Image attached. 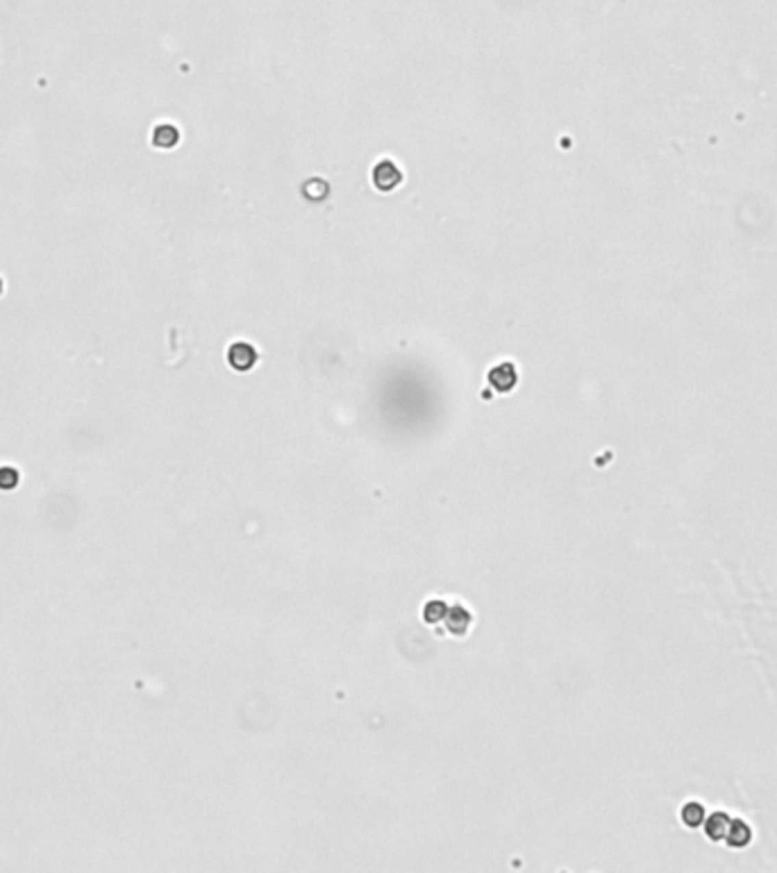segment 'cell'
<instances>
[{
	"label": "cell",
	"mask_w": 777,
	"mask_h": 873,
	"mask_svg": "<svg viewBox=\"0 0 777 873\" xmlns=\"http://www.w3.org/2000/svg\"><path fill=\"white\" fill-rule=\"evenodd\" d=\"M403 182V173L391 160H382L377 162L373 168V184L380 191H394L396 187H400Z\"/></svg>",
	"instance_id": "6da1fadb"
},
{
	"label": "cell",
	"mask_w": 777,
	"mask_h": 873,
	"mask_svg": "<svg viewBox=\"0 0 777 873\" xmlns=\"http://www.w3.org/2000/svg\"><path fill=\"white\" fill-rule=\"evenodd\" d=\"M489 382H491V387L498 389L500 394L511 392L518 382V373H516L514 364H511V362H502V364L494 366L489 371Z\"/></svg>",
	"instance_id": "7a4b0ae2"
},
{
	"label": "cell",
	"mask_w": 777,
	"mask_h": 873,
	"mask_svg": "<svg viewBox=\"0 0 777 873\" xmlns=\"http://www.w3.org/2000/svg\"><path fill=\"white\" fill-rule=\"evenodd\" d=\"M227 362H230L232 368L237 371H248V368L255 366L257 362V351L253 349L251 344H232L230 351H227Z\"/></svg>",
	"instance_id": "3957f363"
},
{
	"label": "cell",
	"mask_w": 777,
	"mask_h": 873,
	"mask_svg": "<svg viewBox=\"0 0 777 873\" xmlns=\"http://www.w3.org/2000/svg\"><path fill=\"white\" fill-rule=\"evenodd\" d=\"M750 837H752V833H750V826H748V823H743L741 819L730 821V828H727L725 842L730 844L732 848H743V846H748V844H750Z\"/></svg>",
	"instance_id": "277c9868"
},
{
	"label": "cell",
	"mask_w": 777,
	"mask_h": 873,
	"mask_svg": "<svg viewBox=\"0 0 777 873\" xmlns=\"http://www.w3.org/2000/svg\"><path fill=\"white\" fill-rule=\"evenodd\" d=\"M730 821L732 819L727 814L714 812L707 821H704V833H707V837L711 842H721V839H725L727 828H730Z\"/></svg>",
	"instance_id": "5b68a950"
},
{
	"label": "cell",
	"mask_w": 777,
	"mask_h": 873,
	"mask_svg": "<svg viewBox=\"0 0 777 873\" xmlns=\"http://www.w3.org/2000/svg\"><path fill=\"white\" fill-rule=\"evenodd\" d=\"M177 139H180V134H177L173 125H160L153 134V141L157 148H173L177 144Z\"/></svg>",
	"instance_id": "8992f818"
},
{
	"label": "cell",
	"mask_w": 777,
	"mask_h": 873,
	"mask_svg": "<svg viewBox=\"0 0 777 873\" xmlns=\"http://www.w3.org/2000/svg\"><path fill=\"white\" fill-rule=\"evenodd\" d=\"M704 819H707V814H704V807L700 803H687L682 807V821L689 828H698L700 823H704Z\"/></svg>",
	"instance_id": "52a82bcc"
},
{
	"label": "cell",
	"mask_w": 777,
	"mask_h": 873,
	"mask_svg": "<svg viewBox=\"0 0 777 873\" xmlns=\"http://www.w3.org/2000/svg\"><path fill=\"white\" fill-rule=\"evenodd\" d=\"M18 485V471H14V468H0V487L3 489H12V487H16Z\"/></svg>",
	"instance_id": "ba28073f"
}]
</instances>
